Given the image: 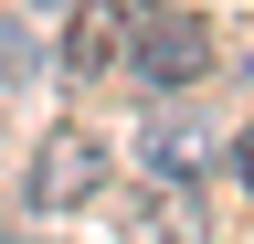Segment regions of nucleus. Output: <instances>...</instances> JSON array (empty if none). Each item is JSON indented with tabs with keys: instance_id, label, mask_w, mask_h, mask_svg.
Here are the masks:
<instances>
[{
	"instance_id": "f03ea898",
	"label": "nucleus",
	"mask_w": 254,
	"mask_h": 244,
	"mask_svg": "<svg viewBox=\"0 0 254 244\" xmlns=\"http://www.w3.org/2000/svg\"><path fill=\"white\" fill-rule=\"evenodd\" d=\"M21 191H32V212H74V202H95V191H106V149H95L85 128H53L43 149H32Z\"/></svg>"
},
{
	"instance_id": "39448f33",
	"label": "nucleus",
	"mask_w": 254,
	"mask_h": 244,
	"mask_svg": "<svg viewBox=\"0 0 254 244\" xmlns=\"http://www.w3.org/2000/svg\"><path fill=\"white\" fill-rule=\"evenodd\" d=\"M148 234H159V244H212V234H201V212H190V202H159V212H148Z\"/></svg>"
},
{
	"instance_id": "20e7f679",
	"label": "nucleus",
	"mask_w": 254,
	"mask_h": 244,
	"mask_svg": "<svg viewBox=\"0 0 254 244\" xmlns=\"http://www.w3.org/2000/svg\"><path fill=\"white\" fill-rule=\"evenodd\" d=\"M138 149H148V170H159V180H190V170H212V117H190V106H159Z\"/></svg>"
},
{
	"instance_id": "7ed1b4c3",
	"label": "nucleus",
	"mask_w": 254,
	"mask_h": 244,
	"mask_svg": "<svg viewBox=\"0 0 254 244\" xmlns=\"http://www.w3.org/2000/svg\"><path fill=\"white\" fill-rule=\"evenodd\" d=\"M127 53V0H74V21H64V75H106Z\"/></svg>"
},
{
	"instance_id": "f257e3e1",
	"label": "nucleus",
	"mask_w": 254,
	"mask_h": 244,
	"mask_svg": "<svg viewBox=\"0 0 254 244\" xmlns=\"http://www.w3.org/2000/svg\"><path fill=\"white\" fill-rule=\"evenodd\" d=\"M127 64H138L159 96H180V85L212 75V21L201 11H127Z\"/></svg>"
},
{
	"instance_id": "423d86ee",
	"label": "nucleus",
	"mask_w": 254,
	"mask_h": 244,
	"mask_svg": "<svg viewBox=\"0 0 254 244\" xmlns=\"http://www.w3.org/2000/svg\"><path fill=\"white\" fill-rule=\"evenodd\" d=\"M233 170H244V191H254V128H244V138H233Z\"/></svg>"
}]
</instances>
